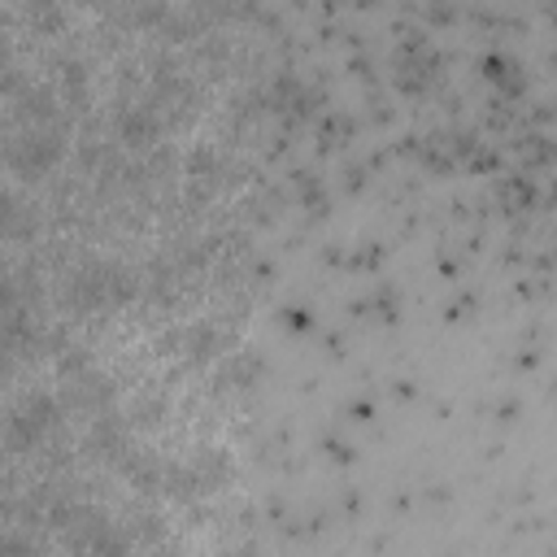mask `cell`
I'll list each match as a JSON object with an SVG mask.
<instances>
[{
    "instance_id": "6da1fadb",
    "label": "cell",
    "mask_w": 557,
    "mask_h": 557,
    "mask_svg": "<svg viewBox=\"0 0 557 557\" xmlns=\"http://www.w3.org/2000/svg\"><path fill=\"white\" fill-rule=\"evenodd\" d=\"M135 292H139V278L126 265H117V261H83L70 274L65 300L74 309H83V313H96V309H109V305H126Z\"/></svg>"
},
{
    "instance_id": "7a4b0ae2",
    "label": "cell",
    "mask_w": 557,
    "mask_h": 557,
    "mask_svg": "<svg viewBox=\"0 0 557 557\" xmlns=\"http://www.w3.org/2000/svg\"><path fill=\"white\" fill-rule=\"evenodd\" d=\"M61 422V400L52 392H30L17 400V409L4 422V444L13 453H30L48 440V431Z\"/></svg>"
},
{
    "instance_id": "3957f363",
    "label": "cell",
    "mask_w": 557,
    "mask_h": 557,
    "mask_svg": "<svg viewBox=\"0 0 557 557\" xmlns=\"http://www.w3.org/2000/svg\"><path fill=\"white\" fill-rule=\"evenodd\" d=\"M65 157V139L57 126H26L22 135H13L4 144V165L17 174V178H39L48 174L57 161Z\"/></svg>"
},
{
    "instance_id": "277c9868",
    "label": "cell",
    "mask_w": 557,
    "mask_h": 557,
    "mask_svg": "<svg viewBox=\"0 0 557 557\" xmlns=\"http://www.w3.org/2000/svg\"><path fill=\"white\" fill-rule=\"evenodd\" d=\"M109 400H113L109 379L83 370V374L70 379V387H65V396H61V413H65V409H78V413H104Z\"/></svg>"
},
{
    "instance_id": "5b68a950",
    "label": "cell",
    "mask_w": 557,
    "mask_h": 557,
    "mask_svg": "<svg viewBox=\"0 0 557 557\" xmlns=\"http://www.w3.org/2000/svg\"><path fill=\"white\" fill-rule=\"evenodd\" d=\"M117 139L126 148H152L161 139V113L152 104L139 109H117Z\"/></svg>"
},
{
    "instance_id": "8992f818",
    "label": "cell",
    "mask_w": 557,
    "mask_h": 557,
    "mask_svg": "<svg viewBox=\"0 0 557 557\" xmlns=\"http://www.w3.org/2000/svg\"><path fill=\"white\" fill-rule=\"evenodd\" d=\"M87 453L91 457H109L113 466H117V457L131 448V440H126V418H117V413H96V422H91V431H87Z\"/></svg>"
},
{
    "instance_id": "52a82bcc",
    "label": "cell",
    "mask_w": 557,
    "mask_h": 557,
    "mask_svg": "<svg viewBox=\"0 0 557 557\" xmlns=\"http://www.w3.org/2000/svg\"><path fill=\"white\" fill-rule=\"evenodd\" d=\"M117 470L131 479V487H139V492H161V457L152 453V448H126L122 457H117Z\"/></svg>"
},
{
    "instance_id": "ba28073f",
    "label": "cell",
    "mask_w": 557,
    "mask_h": 557,
    "mask_svg": "<svg viewBox=\"0 0 557 557\" xmlns=\"http://www.w3.org/2000/svg\"><path fill=\"white\" fill-rule=\"evenodd\" d=\"M17 117L30 122V126H57L61 122V109L52 100L48 87H22L17 91Z\"/></svg>"
},
{
    "instance_id": "9c48e42d",
    "label": "cell",
    "mask_w": 557,
    "mask_h": 557,
    "mask_svg": "<svg viewBox=\"0 0 557 557\" xmlns=\"http://www.w3.org/2000/svg\"><path fill=\"white\" fill-rule=\"evenodd\" d=\"M187 466H191V474H196L200 492H218V487L231 479V457H226L222 448H200Z\"/></svg>"
},
{
    "instance_id": "30bf717a",
    "label": "cell",
    "mask_w": 557,
    "mask_h": 557,
    "mask_svg": "<svg viewBox=\"0 0 557 557\" xmlns=\"http://www.w3.org/2000/svg\"><path fill=\"white\" fill-rule=\"evenodd\" d=\"M78 557H131V540H126V531H122V527L104 522V527L83 544V553H78Z\"/></svg>"
},
{
    "instance_id": "8fae6325",
    "label": "cell",
    "mask_w": 557,
    "mask_h": 557,
    "mask_svg": "<svg viewBox=\"0 0 557 557\" xmlns=\"http://www.w3.org/2000/svg\"><path fill=\"white\" fill-rule=\"evenodd\" d=\"M122 531H126L131 544H144V548H148V544H161V540H165V518H161L157 509H135Z\"/></svg>"
},
{
    "instance_id": "7c38bea8",
    "label": "cell",
    "mask_w": 557,
    "mask_h": 557,
    "mask_svg": "<svg viewBox=\"0 0 557 557\" xmlns=\"http://www.w3.org/2000/svg\"><path fill=\"white\" fill-rule=\"evenodd\" d=\"M161 492H165L170 500H196V496H200V483H196L191 466L178 461V466H165V470H161Z\"/></svg>"
},
{
    "instance_id": "4fadbf2b",
    "label": "cell",
    "mask_w": 557,
    "mask_h": 557,
    "mask_svg": "<svg viewBox=\"0 0 557 557\" xmlns=\"http://www.w3.org/2000/svg\"><path fill=\"white\" fill-rule=\"evenodd\" d=\"M22 218H26V205H22L13 191L0 187V235H9V239H26L30 226H26Z\"/></svg>"
},
{
    "instance_id": "5bb4252c",
    "label": "cell",
    "mask_w": 557,
    "mask_h": 557,
    "mask_svg": "<svg viewBox=\"0 0 557 557\" xmlns=\"http://www.w3.org/2000/svg\"><path fill=\"white\" fill-rule=\"evenodd\" d=\"M187 344H191V357H196V361H205V357H213V352H218L222 335H218V326H205V322H200V326H191V339H187Z\"/></svg>"
},
{
    "instance_id": "9a60e30c",
    "label": "cell",
    "mask_w": 557,
    "mask_h": 557,
    "mask_svg": "<svg viewBox=\"0 0 557 557\" xmlns=\"http://www.w3.org/2000/svg\"><path fill=\"white\" fill-rule=\"evenodd\" d=\"M161 413H165V400H161V396H144V400H135L131 422H135V426H157Z\"/></svg>"
},
{
    "instance_id": "2e32d148",
    "label": "cell",
    "mask_w": 557,
    "mask_h": 557,
    "mask_svg": "<svg viewBox=\"0 0 557 557\" xmlns=\"http://www.w3.org/2000/svg\"><path fill=\"white\" fill-rule=\"evenodd\" d=\"M83 370H87V352H65V357H61V374L74 379V374H83Z\"/></svg>"
},
{
    "instance_id": "e0dca14e",
    "label": "cell",
    "mask_w": 557,
    "mask_h": 557,
    "mask_svg": "<svg viewBox=\"0 0 557 557\" xmlns=\"http://www.w3.org/2000/svg\"><path fill=\"white\" fill-rule=\"evenodd\" d=\"M205 170H213V152H209V148H196V152H191V174L200 178Z\"/></svg>"
}]
</instances>
